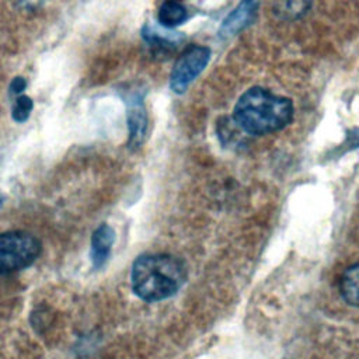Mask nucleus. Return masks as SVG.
Wrapping results in <instances>:
<instances>
[{
	"mask_svg": "<svg viewBox=\"0 0 359 359\" xmlns=\"http://www.w3.org/2000/svg\"><path fill=\"white\" fill-rule=\"evenodd\" d=\"M27 87V81L24 77H15L11 83H10V91L13 94H17V95H21L22 91L25 90Z\"/></svg>",
	"mask_w": 359,
	"mask_h": 359,
	"instance_id": "obj_13",
	"label": "nucleus"
},
{
	"mask_svg": "<svg viewBox=\"0 0 359 359\" xmlns=\"http://www.w3.org/2000/svg\"><path fill=\"white\" fill-rule=\"evenodd\" d=\"M188 17L185 4L181 0H164L158 8V22L164 28H174Z\"/></svg>",
	"mask_w": 359,
	"mask_h": 359,
	"instance_id": "obj_8",
	"label": "nucleus"
},
{
	"mask_svg": "<svg viewBox=\"0 0 359 359\" xmlns=\"http://www.w3.org/2000/svg\"><path fill=\"white\" fill-rule=\"evenodd\" d=\"M311 0H273V13L283 20H294L306 14Z\"/></svg>",
	"mask_w": 359,
	"mask_h": 359,
	"instance_id": "obj_10",
	"label": "nucleus"
},
{
	"mask_svg": "<svg viewBox=\"0 0 359 359\" xmlns=\"http://www.w3.org/2000/svg\"><path fill=\"white\" fill-rule=\"evenodd\" d=\"M39 241L27 231L0 234V275L29 266L39 255Z\"/></svg>",
	"mask_w": 359,
	"mask_h": 359,
	"instance_id": "obj_3",
	"label": "nucleus"
},
{
	"mask_svg": "<svg viewBox=\"0 0 359 359\" xmlns=\"http://www.w3.org/2000/svg\"><path fill=\"white\" fill-rule=\"evenodd\" d=\"M32 107H34V102L32 100L28 97V95H18L14 101V105H13V119L15 122H24L28 119L31 111H32Z\"/></svg>",
	"mask_w": 359,
	"mask_h": 359,
	"instance_id": "obj_12",
	"label": "nucleus"
},
{
	"mask_svg": "<svg viewBox=\"0 0 359 359\" xmlns=\"http://www.w3.org/2000/svg\"><path fill=\"white\" fill-rule=\"evenodd\" d=\"M128 146L135 150L142 146L147 130V115L142 98L132 97L128 101Z\"/></svg>",
	"mask_w": 359,
	"mask_h": 359,
	"instance_id": "obj_6",
	"label": "nucleus"
},
{
	"mask_svg": "<svg viewBox=\"0 0 359 359\" xmlns=\"http://www.w3.org/2000/svg\"><path fill=\"white\" fill-rule=\"evenodd\" d=\"M341 296L353 307H359V264L345 269L341 278Z\"/></svg>",
	"mask_w": 359,
	"mask_h": 359,
	"instance_id": "obj_9",
	"label": "nucleus"
},
{
	"mask_svg": "<svg viewBox=\"0 0 359 359\" xmlns=\"http://www.w3.org/2000/svg\"><path fill=\"white\" fill-rule=\"evenodd\" d=\"M143 36L144 39L154 48H158V49H164V48H172L177 42H180L182 39V36L177 35L175 32L174 34H170V32H161L158 31L157 28L154 27H144V31H143Z\"/></svg>",
	"mask_w": 359,
	"mask_h": 359,
	"instance_id": "obj_11",
	"label": "nucleus"
},
{
	"mask_svg": "<svg viewBox=\"0 0 359 359\" xmlns=\"http://www.w3.org/2000/svg\"><path fill=\"white\" fill-rule=\"evenodd\" d=\"M210 57L206 46H189L175 62L170 76V87L174 93H184L188 86L202 73Z\"/></svg>",
	"mask_w": 359,
	"mask_h": 359,
	"instance_id": "obj_4",
	"label": "nucleus"
},
{
	"mask_svg": "<svg viewBox=\"0 0 359 359\" xmlns=\"http://www.w3.org/2000/svg\"><path fill=\"white\" fill-rule=\"evenodd\" d=\"M293 118V104L289 98L269 90L252 87L237 101L233 121L248 135H268L283 129Z\"/></svg>",
	"mask_w": 359,
	"mask_h": 359,
	"instance_id": "obj_1",
	"label": "nucleus"
},
{
	"mask_svg": "<svg viewBox=\"0 0 359 359\" xmlns=\"http://www.w3.org/2000/svg\"><path fill=\"white\" fill-rule=\"evenodd\" d=\"M1 201H3V199H1V195H0V205H1Z\"/></svg>",
	"mask_w": 359,
	"mask_h": 359,
	"instance_id": "obj_14",
	"label": "nucleus"
},
{
	"mask_svg": "<svg viewBox=\"0 0 359 359\" xmlns=\"http://www.w3.org/2000/svg\"><path fill=\"white\" fill-rule=\"evenodd\" d=\"M261 0H241L237 7L223 20L219 28L220 38H230L247 28L255 18Z\"/></svg>",
	"mask_w": 359,
	"mask_h": 359,
	"instance_id": "obj_5",
	"label": "nucleus"
},
{
	"mask_svg": "<svg viewBox=\"0 0 359 359\" xmlns=\"http://www.w3.org/2000/svg\"><path fill=\"white\" fill-rule=\"evenodd\" d=\"M132 290L144 302H160L174 296L187 282L185 264L167 254L140 255L132 265Z\"/></svg>",
	"mask_w": 359,
	"mask_h": 359,
	"instance_id": "obj_2",
	"label": "nucleus"
},
{
	"mask_svg": "<svg viewBox=\"0 0 359 359\" xmlns=\"http://www.w3.org/2000/svg\"><path fill=\"white\" fill-rule=\"evenodd\" d=\"M115 240V233L111 226L101 224L98 226L91 236V247H90V258L93 266L95 269L102 268L108 261L112 250V244Z\"/></svg>",
	"mask_w": 359,
	"mask_h": 359,
	"instance_id": "obj_7",
	"label": "nucleus"
}]
</instances>
